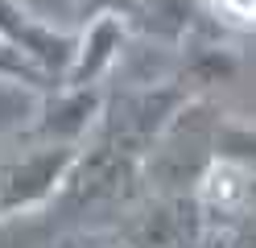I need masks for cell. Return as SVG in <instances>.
I'll return each instance as SVG.
<instances>
[{
    "mask_svg": "<svg viewBox=\"0 0 256 248\" xmlns=\"http://www.w3.org/2000/svg\"><path fill=\"white\" fill-rule=\"evenodd\" d=\"M215 157H228V161L256 174V132L240 128V124H219L215 128Z\"/></svg>",
    "mask_w": 256,
    "mask_h": 248,
    "instance_id": "obj_6",
    "label": "cell"
},
{
    "mask_svg": "<svg viewBox=\"0 0 256 248\" xmlns=\"http://www.w3.org/2000/svg\"><path fill=\"white\" fill-rule=\"evenodd\" d=\"M0 79L25 83V87H38V91H54V87H62L54 75H46L34 58H25L21 50L12 46V42H4V38H0Z\"/></svg>",
    "mask_w": 256,
    "mask_h": 248,
    "instance_id": "obj_5",
    "label": "cell"
},
{
    "mask_svg": "<svg viewBox=\"0 0 256 248\" xmlns=\"http://www.w3.org/2000/svg\"><path fill=\"white\" fill-rule=\"evenodd\" d=\"M0 38L12 42L25 58H34L42 71L54 75L58 83L66 79L70 62H74V46H78V38L54 29L50 21H42L38 13L21 9L17 0H0Z\"/></svg>",
    "mask_w": 256,
    "mask_h": 248,
    "instance_id": "obj_2",
    "label": "cell"
},
{
    "mask_svg": "<svg viewBox=\"0 0 256 248\" xmlns=\"http://www.w3.org/2000/svg\"><path fill=\"white\" fill-rule=\"evenodd\" d=\"M124 38H128V21L120 13H100L91 17L83 38L74 46V62L66 71V87H91L100 75H108L112 66H116L120 50H124Z\"/></svg>",
    "mask_w": 256,
    "mask_h": 248,
    "instance_id": "obj_3",
    "label": "cell"
},
{
    "mask_svg": "<svg viewBox=\"0 0 256 248\" xmlns=\"http://www.w3.org/2000/svg\"><path fill=\"white\" fill-rule=\"evenodd\" d=\"M100 95L91 87H54L50 91V104H46V116H42V137L46 141H66V145H78V137L100 120Z\"/></svg>",
    "mask_w": 256,
    "mask_h": 248,
    "instance_id": "obj_4",
    "label": "cell"
},
{
    "mask_svg": "<svg viewBox=\"0 0 256 248\" xmlns=\"http://www.w3.org/2000/svg\"><path fill=\"white\" fill-rule=\"evenodd\" d=\"M206 9L219 25L232 29H256V0H206Z\"/></svg>",
    "mask_w": 256,
    "mask_h": 248,
    "instance_id": "obj_7",
    "label": "cell"
},
{
    "mask_svg": "<svg viewBox=\"0 0 256 248\" xmlns=\"http://www.w3.org/2000/svg\"><path fill=\"white\" fill-rule=\"evenodd\" d=\"M78 157H83L78 145L46 141L34 153L8 161L4 170H0V215H17V211H34L42 203H50V198L74 178Z\"/></svg>",
    "mask_w": 256,
    "mask_h": 248,
    "instance_id": "obj_1",
    "label": "cell"
}]
</instances>
